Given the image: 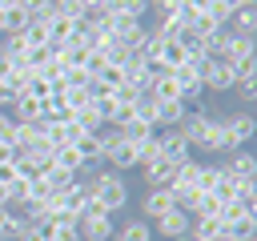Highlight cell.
<instances>
[{"instance_id": "26", "label": "cell", "mask_w": 257, "mask_h": 241, "mask_svg": "<svg viewBox=\"0 0 257 241\" xmlns=\"http://www.w3.org/2000/svg\"><path fill=\"white\" fill-rule=\"evenodd\" d=\"M20 92H28V96H36V100H48V96H52V84H48V76L36 72V76H28V84H24Z\"/></svg>"}, {"instance_id": "12", "label": "cell", "mask_w": 257, "mask_h": 241, "mask_svg": "<svg viewBox=\"0 0 257 241\" xmlns=\"http://www.w3.org/2000/svg\"><path fill=\"white\" fill-rule=\"evenodd\" d=\"M229 177H237V181H245V177H257V157H253V149L245 145V149H233L229 153V161L221 165Z\"/></svg>"}, {"instance_id": "20", "label": "cell", "mask_w": 257, "mask_h": 241, "mask_svg": "<svg viewBox=\"0 0 257 241\" xmlns=\"http://www.w3.org/2000/svg\"><path fill=\"white\" fill-rule=\"evenodd\" d=\"M52 165H56V169H64V173H76V177L84 173V161H80V153H76L72 145L56 149V153H52Z\"/></svg>"}, {"instance_id": "35", "label": "cell", "mask_w": 257, "mask_h": 241, "mask_svg": "<svg viewBox=\"0 0 257 241\" xmlns=\"http://www.w3.org/2000/svg\"><path fill=\"white\" fill-rule=\"evenodd\" d=\"M12 125H16V120H12V116H8L4 108H0V141H8V133H12Z\"/></svg>"}, {"instance_id": "10", "label": "cell", "mask_w": 257, "mask_h": 241, "mask_svg": "<svg viewBox=\"0 0 257 241\" xmlns=\"http://www.w3.org/2000/svg\"><path fill=\"white\" fill-rule=\"evenodd\" d=\"M173 161H165V157H153V161H145L141 165V177H145V189H169V181H173Z\"/></svg>"}, {"instance_id": "32", "label": "cell", "mask_w": 257, "mask_h": 241, "mask_svg": "<svg viewBox=\"0 0 257 241\" xmlns=\"http://www.w3.org/2000/svg\"><path fill=\"white\" fill-rule=\"evenodd\" d=\"M233 88H237V100H241V104H253V100H257V80H253V84H233Z\"/></svg>"}, {"instance_id": "25", "label": "cell", "mask_w": 257, "mask_h": 241, "mask_svg": "<svg viewBox=\"0 0 257 241\" xmlns=\"http://www.w3.org/2000/svg\"><path fill=\"white\" fill-rule=\"evenodd\" d=\"M217 181H221V165L201 161V169H197V193H213V189H217Z\"/></svg>"}, {"instance_id": "3", "label": "cell", "mask_w": 257, "mask_h": 241, "mask_svg": "<svg viewBox=\"0 0 257 241\" xmlns=\"http://www.w3.org/2000/svg\"><path fill=\"white\" fill-rule=\"evenodd\" d=\"M157 153H161L165 161L181 165V161H189V157H193V145L185 141V133H181V129H157Z\"/></svg>"}, {"instance_id": "24", "label": "cell", "mask_w": 257, "mask_h": 241, "mask_svg": "<svg viewBox=\"0 0 257 241\" xmlns=\"http://www.w3.org/2000/svg\"><path fill=\"white\" fill-rule=\"evenodd\" d=\"M233 241H253V233H257V213H245V217H237L229 229H225Z\"/></svg>"}, {"instance_id": "15", "label": "cell", "mask_w": 257, "mask_h": 241, "mask_svg": "<svg viewBox=\"0 0 257 241\" xmlns=\"http://www.w3.org/2000/svg\"><path fill=\"white\" fill-rule=\"evenodd\" d=\"M112 241H153V225H149L145 217H133V221H124V225H116V233H112Z\"/></svg>"}, {"instance_id": "37", "label": "cell", "mask_w": 257, "mask_h": 241, "mask_svg": "<svg viewBox=\"0 0 257 241\" xmlns=\"http://www.w3.org/2000/svg\"><path fill=\"white\" fill-rule=\"evenodd\" d=\"M185 4H189L193 12H209V8H213V0H185Z\"/></svg>"}, {"instance_id": "34", "label": "cell", "mask_w": 257, "mask_h": 241, "mask_svg": "<svg viewBox=\"0 0 257 241\" xmlns=\"http://www.w3.org/2000/svg\"><path fill=\"white\" fill-rule=\"evenodd\" d=\"M12 100H16V92H12L8 84H0V108H4V112L12 108Z\"/></svg>"}, {"instance_id": "36", "label": "cell", "mask_w": 257, "mask_h": 241, "mask_svg": "<svg viewBox=\"0 0 257 241\" xmlns=\"http://www.w3.org/2000/svg\"><path fill=\"white\" fill-rule=\"evenodd\" d=\"M12 181H16V169H12V165H0V185H4V189H8V185H12Z\"/></svg>"}, {"instance_id": "17", "label": "cell", "mask_w": 257, "mask_h": 241, "mask_svg": "<svg viewBox=\"0 0 257 241\" xmlns=\"http://www.w3.org/2000/svg\"><path fill=\"white\" fill-rule=\"evenodd\" d=\"M185 100H169V104H161L157 100V129H177L181 125V116H185Z\"/></svg>"}, {"instance_id": "5", "label": "cell", "mask_w": 257, "mask_h": 241, "mask_svg": "<svg viewBox=\"0 0 257 241\" xmlns=\"http://www.w3.org/2000/svg\"><path fill=\"white\" fill-rule=\"evenodd\" d=\"M189 225H193V217L185 213V209H169V213H161L157 221H153V233L157 237H165V241H177V237H185L189 233Z\"/></svg>"}, {"instance_id": "9", "label": "cell", "mask_w": 257, "mask_h": 241, "mask_svg": "<svg viewBox=\"0 0 257 241\" xmlns=\"http://www.w3.org/2000/svg\"><path fill=\"white\" fill-rule=\"evenodd\" d=\"M173 80H177V92H181V100L185 104H197V96L205 92L201 88V76H197V64H181L177 72H169Z\"/></svg>"}, {"instance_id": "1", "label": "cell", "mask_w": 257, "mask_h": 241, "mask_svg": "<svg viewBox=\"0 0 257 241\" xmlns=\"http://www.w3.org/2000/svg\"><path fill=\"white\" fill-rule=\"evenodd\" d=\"M84 181V189H88V197H96L112 217L128 205V181L120 177V173H112V169H96L92 177H80Z\"/></svg>"}, {"instance_id": "31", "label": "cell", "mask_w": 257, "mask_h": 241, "mask_svg": "<svg viewBox=\"0 0 257 241\" xmlns=\"http://www.w3.org/2000/svg\"><path fill=\"white\" fill-rule=\"evenodd\" d=\"M80 217H112V213H108V209H104V205H100L96 197H88V201H84V213H80ZM80 217H76V221H80Z\"/></svg>"}, {"instance_id": "27", "label": "cell", "mask_w": 257, "mask_h": 241, "mask_svg": "<svg viewBox=\"0 0 257 241\" xmlns=\"http://www.w3.org/2000/svg\"><path fill=\"white\" fill-rule=\"evenodd\" d=\"M217 209H221V201H217L213 193H201V197L193 201V213H189V217H217Z\"/></svg>"}, {"instance_id": "8", "label": "cell", "mask_w": 257, "mask_h": 241, "mask_svg": "<svg viewBox=\"0 0 257 241\" xmlns=\"http://www.w3.org/2000/svg\"><path fill=\"white\" fill-rule=\"evenodd\" d=\"M137 205H141V217L153 225V221H157L161 213H169L177 201H173V193H169V189H145V197H141Z\"/></svg>"}, {"instance_id": "4", "label": "cell", "mask_w": 257, "mask_h": 241, "mask_svg": "<svg viewBox=\"0 0 257 241\" xmlns=\"http://www.w3.org/2000/svg\"><path fill=\"white\" fill-rule=\"evenodd\" d=\"M197 76H201V88H209V92H229L233 88V72H229V64H221V60H201L197 64Z\"/></svg>"}, {"instance_id": "18", "label": "cell", "mask_w": 257, "mask_h": 241, "mask_svg": "<svg viewBox=\"0 0 257 241\" xmlns=\"http://www.w3.org/2000/svg\"><path fill=\"white\" fill-rule=\"evenodd\" d=\"M24 24H28V12H24V4H16V8H0V32H4V36L20 32Z\"/></svg>"}, {"instance_id": "21", "label": "cell", "mask_w": 257, "mask_h": 241, "mask_svg": "<svg viewBox=\"0 0 257 241\" xmlns=\"http://www.w3.org/2000/svg\"><path fill=\"white\" fill-rule=\"evenodd\" d=\"M229 72H233V84H253V80H257V56H241V60H233Z\"/></svg>"}, {"instance_id": "13", "label": "cell", "mask_w": 257, "mask_h": 241, "mask_svg": "<svg viewBox=\"0 0 257 241\" xmlns=\"http://www.w3.org/2000/svg\"><path fill=\"white\" fill-rule=\"evenodd\" d=\"M8 116H12L16 125H32V120H40V100H36V96H28V92H16V100H12Z\"/></svg>"}, {"instance_id": "16", "label": "cell", "mask_w": 257, "mask_h": 241, "mask_svg": "<svg viewBox=\"0 0 257 241\" xmlns=\"http://www.w3.org/2000/svg\"><path fill=\"white\" fill-rule=\"evenodd\" d=\"M24 229H28V221L16 209H0V241H20Z\"/></svg>"}, {"instance_id": "23", "label": "cell", "mask_w": 257, "mask_h": 241, "mask_svg": "<svg viewBox=\"0 0 257 241\" xmlns=\"http://www.w3.org/2000/svg\"><path fill=\"white\" fill-rule=\"evenodd\" d=\"M133 120H145V125L157 129V100H153L149 92H141V96L133 100Z\"/></svg>"}, {"instance_id": "28", "label": "cell", "mask_w": 257, "mask_h": 241, "mask_svg": "<svg viewBox=\"0 0 257 241\" xmlns=\"http://www.w3.org/2000/svg\"><path fill=\"white\" fill-rule=\"evenodd\" d=\"M24 12H28V20H36V24H44L56 8H52V0H24Z\"/></svg>"}, {"instance_id": "30", "label": "cell", "mask_w": 257, "mask_h": 241, "mask_svg": "<svg viewBox=\"0 0 257 241\" xmlns=\"http://www.w3.org/2000/svg\"><path fill=\"white\" fill-rule=\"evenodd\" d=\"M52 8H56L60 16H68V20H76V16L84 12V0H52Z\"/></svg>"}, {"instance_id": "29", "label": "cell", "mask_w": 257, "mask_h": 241, "mask_svg": "<svg viewBox=\"0 0 257 241\" xmlns=\"http://www.w3.org/2000/svg\"><path fill=\"white\" fill-rule=\"evenodd\" d=\"M213 197H217V201H237V177H229V173L221 169V181H217Z\"/></svg>"}, {"instance_id": "22", "label": "cell", "mask_w": 257, "mask_h": 241, "mask_svg": "<svg viewBox=\"0 0 257 241\" xmlns=\"http://www.w3.org/2000/svg\"><path fill=\"white\" fill-rule=\"evenodd\" d=\"M72 181H76V173H64V169H56V165H48V169H44V185H48V193H52V197H60Z\"/></svg>"}, {"instance_id": "11", "label": "cell", "mask_w": 257, "mask_h": 241, "mask_svg": "<svg viewBox=\"0 0 257 241\" xmlns=\"http://www.w3.org/2000/svg\"><path fill=\"white\" fill-rule=\"evenodd\" d=\"M225 125H229V137H233V149H245L249 141H253V133H257V120H253V112H233V116H225Z\"/></svg>"}, {"instance_id": "7", "label": "cell", "mask_w": 257, "mask_h": 241, "mask_svg": "<svg viewBox=\"0 0 257 241\" xmlns=\"http://www.w3.org/2000/svg\"><path fill=\"white\" fill-rule=\"evenodd\" d=\"M112 233H116V217H80L76 221L80 241H112Z\"/></svg>"}, {"instance_id": "14", "label": "cell", "mask_w": 257, "mask_h": 241, "mask_svg": "<svg viewBox=\"0 0 257 241\" xmlns=\"http://www.w3.org/2000/svg\"><path fill=\"white\" fill-rule=\"evenodd\" d=\"M229 32H237V36H257V4H241L233 16H229Z\"/></svg>"}, {"instance_id": "6", "label": "cell", "mask_w": 257, "mask_h": 241, "mask_svg": "<svg viewBox=\"0 0 257 241\" xmlns=\"http://www.w3.org/2000/svg\"><path fill=\"white\" fill-rule=\"evenodd\" d=\"M104 169H112V173H116V169H141V149L128 145V141L116 133V145L104 153Z\"/></svg>"}, {"instance_id": "19", "label": "cell", "mask_w": 257, "mask_h": 241, "mask_svg": "<svg viewBox=\"0 0 257 241\" xmlns=\"http://www.w3.org/2000/svg\"><path fill=\"white\" fill-rule=\"evenodd\" d=\"M72 149L80 153L84 169H92V165H104V153H100V141H96V137H80V141H76Z\"/></svg>"}, {"instance_id": "2", "label": "cell", "mask_w": 257, "mask_h": 241, "mask_svg": "<svg viewBox=\"0 0 257 241\" xmlns=\"http://www.w3.org/2000/svg\"><path fill=\"white\" fill-rule=\"evenodd\" d=\"M193 149H201V153H213V157H221V153H233V137H229V125H225V116H209V125H205V133L197 137V145Z\"/></svg>"}, {"instance_id": "33", "label": "cell", "mask_w": 257, "mask_h": 241, "mask_svg": "<svg viewBox=\"0 0 257 241\" xmlns=\"http://www.w3.org/2000/svg\"><path fill=\"white\" fill-rule=\"evenodd\" d=\"M12 161H16V149L8 141H0V165H12Z\"/></svg>"}]
</instances>
